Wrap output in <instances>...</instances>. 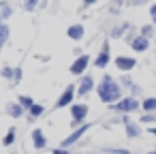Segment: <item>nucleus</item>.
<instances>
[{"label":"nucleus","instance_id":"1","mask_svg":"<svg viewBox=\"0 0 156 154\" xmlns=\"http://www.w3.org/2000/svg\"><path fill=\"white\" fill-rule=\"evenodd\" d=\"M96 96H98V101L101 103H105V105H113V103H118L120 98H124V90H122V86H120V81L113 77V75H109V73H105L103 77H101V81L96 84Z\"/></svg>","mask_w":156,"mask_h":154},{"label":"nucleus","instance_id":"2","mask_svg":"<svg viewBox=\"0 0 156 154\" xmlns=\"http://www.w3.org/2000/svg\"><path fill=\"white\" fill-rule=\"evenodd\" d=\"M109 109L111 111H115L118 116H130V113H135V111H139L141 109V98H137V96H124V98H120L118 103H113V105H109Z\"/></svg>","mask_w":156,"mask_h":154},{"label":"nucleus","instance_id":"3","mask_svg":"<svg viewBox=\"0 0 156 154\" xmlns=\"http://www.w3.org/2000/svg\"><path fill=\"white\" fill-rule=\"evenodd\" d=\"M69 111H71V126L77 128V126L86 124V118L90 113V105L88 103H73L69 107Z\"/></svg>","mask_w":156,"mask_h":154},{"label":"nucleus","instance_id":"4","mask_svg":"<svg viewBox=\"0 0 156 154\" xmlns=\"http://www.w3.org/2000/svg\"><path fill=\"white\" fill-rule=\"evenodd\" d=\"M111 62H113V58H111V45H109V39H105L103 45H101V52L92 58V66L101 71V69H107Z\"/></svg>","mask_w":156,"mask_h":154},{"label":"nucleus","instance_id":"5","mask_svg":"<svg viewBox=\"0 0 156 154\" xmlns=\"http://www.w3.org/2000/svg\"><path fill=\"white\" fill-rule=\"evenodd\" d=\"M92 126H94L92 122H86V124H81V126H77V128H73V133L60 141V148H66V150H69V148H73L75 143H79V141H81V137H86V135H88V131H90Z\"/></svg>","mask_w":156,"mask_h":154},{"label":"nucleus","instance_id":"6","mask_svg":"<svg viewBox=\"0 0 156 154\" xmlns=\"http://www.w3.org/2000/svg\"><path fill=\"white\" fill-rule=\"evenodd\" d=\"M90 64H92V58H90V54H86V52H83L81 56H77V58L71 62L69 71H71V75H75V77H83V75L88 73Z\"/></svg>","mask_w":156,"mask_h":154},{"label":"nucleus","instance_id":"7","mask_svg":"<svg viewBox=\"0 0 156 154\" xmlns=\"http://www.w3.org/2000/svg\"><path fill=\"white\" fill-rule=\"evenodd\" d=\"M75 96H77V84H66V88L62 90V94L58 96V101L54 103V109H64V107H71L75 103Z\"/></svg>","mask_w":156,"mask_h":154},{"label":"nucleus","instance_id":"8","mask_svg":"<svg viewBox=\"0 0 156 154\" xmlns=\"http://www.w3.org/2000/svg\"><path fill=\"white\" fill-rule=\"evenodd\" d=\"M137 58L135 56H128V54H120V56H115L113 58V66L120 71V73H130V71H135L137 69Z\"/></svg>","mask_w":156,"mask_h":154},{"label":"nucleus","instance_id":"9","mask_svg":"<svg viewBox=\"0 0 156 154\" xmlns=\"http://www.w3.org/2000/svg\"><path fill=\"white\" fill-rule=\"evenodd\" d=\"M122 124H124V133H126V137H128V139H141L143 128H141V124H139V122L130 120V116H122Z\"/></svg>","mask_w":156,"mask_h":154},{"label":"nucleus","instance_id":"10","mask_svg":"<svg viewBox=\"0 0 156 154\" xmlns=\"http://www.w3.org/2000/svg\"><path fill=\"white\" fill-rule=\"evenodd\" d=\"M96 90V81H94V77L90 75V73H86L83 77H79V84H77V96H81V98H86L90 92H94Z\"/></svg>","mask_w":156,"mask_h":154},{"label":"nucleus","instance_id":"11","mask_svg":"<svg viewBox=\"0 0 156 154\" xmlns=\"http://www.w3.org/2000/svg\"><path fill=\"white\" fill-rule=\"evenodd\" d=\"M30 143H32V148L34 150H45L47 148V137H45V131L43 128H32V133H30Z\"/></svg>","mask_w":156,"mask_h":154},{"label":"nucleus","instance_id":"12","mask_svg":"<svg viewBox=\"0 0 156 154\" xmlns=\"http://www.w3.org/2000/svg\"><path fill=\"white\" fill-rule=\"evenodd\" d=\"M83 37H86V26H83L81 22L71 24V26L66 28V39H71V41L79 43V41H83Z\"/></svg>","mask_w":156,"mask_h":154},{"label":"nucleus","instance_id":"13","mask_svg":"<svg viewBox=\"0 0 156 154\" xmlns=\"http://www.w3.org/2000/svg\"><path fill=\"white\" fill-rule=\"evenodd\" d=\"M128 45H130V49H133L135 54H145V52L150 49V39H145V37H141V34H135V37L128 41Z\"/></svg>","mask_w":156,"mask_h":154},{"label":"nucleus","instance_id":"14","mask_svg":"<svg viewBox=\"0 0 156 154\" xmlns=\"http://www.w3.org/2000/svg\"><path fill=\"white\" fill-rule=\"evenodd\" d=\"M5 111H7V116H9V118H13V120H20V118H24V116L28 113V111H26L17 101L7 103V105H5Z\"/></svg>","mask_w":156,"mask_h":154},{"label":"nucleus","instance_id":"15","mask_svg":"<svg viewBox=\"0 0 156 154\" xmlns=\"http://www.w3.org/2000/svg\"><path fill=\"white\" fill-rule=\"evenodd\" d=\"M130 28H133V24H130V22H124V24H120V26H111L107 37H109V39H122V37H124V32H126V30H130Z\"/></svg>","mask_w":156,"mask_h":154},{"label":"nucleus","instance_id":"16","mask_svg":"<svg viewBox=\"0 0 156 154\" xmlns=\"http://www.w3.org/2000/svg\"><path fill=\"white\" fill-rule=\"evenodd\" d=\"M45 111H47V109H45V105H41V103H34V105L28 109V113H26V116H28V120L32 122V120H39L41 116H45Z\"/></svg>","mask_w":156,"mask_h":154},{"label":"nucleus","instance_id":"17","mask_svg":"<svg viewBox=\"0 0 156 154\" xmlns=\"http://www.w3.org/2000/svg\"><path fill=\"white\" fill-rule=\"evenodd\" d=\"M141 111L143 113H156V96H143L141 98Z\"/></svg>","mask_w":156,"mask_h":154},{"label":"nucleus","instance_id":"18","mask_svg":"<svg viewBox=\"0 0 156 154\" xmlns=\"http://www.w3.org/2000/svg\"><path fill=\"white\" fill-rule=\"evenodd\" d=\"M15 139H17V128H15V126H9L7 135L2 137V145H5V148H11V145L15 143Z\"/></svg>","mask_w":156,"mask_h":154},{"label":"nucleus","instance_id":"19","mask_svg":"<svg viewBox=\"0 0 156 154\" xmlns=\"http://www.w3.org/2000/svg\"><path fill=\"white\" fill-rule=\"evenodd\" d=\"M9 39H11V28H9V24L5 22L2 26H0V49L9 43Z\"/></svg>","mask_w":156,"mask_h":154},{"label":"nucleus","instance_id":"20","mask_svg":"<svg viewBox=\"0 0 156 154\" xmlns=\"http://www.w3.org/2000/svg\"><path fill=\"white\" fill-rule=\"evenodd\" d=\"M0 77H2V79H7L9 84H13V77H15V66L5 64L2 69H0Z\"/></svg>","mask_w":156,"mask_h":154},{"label":"nucleus","instance_id":"21","mask_svg":"<svg viewBox=\"0 0 156 154\" xmlns=\"http://www.w3.org/2000/svg\"><path fill=\"white\" fill-rule=\"evenodd\" d=\"M139 34L145 37V39H154V37H156V28H154L152 24H143V26L139 28Z\"/></svg>","mask_w":156,"mask_h":154},{"label":"nucleus","instance_id":"22","mask_svg":"<svg viewBox=\"0 0 156 154\" xmlns=\"http://www.w3.org/2000/svg\"><path fill=\"white\" fill-rule=\"evenodd\" d=\"M0 17H2V22H7L9 17H13V7L9 2H5V0H2V5H0Z\"/></svg>","mask_w":156,"mask_h":154},{"label":"nucleus","instance_id":"23","mask_svg":"<svg viewBox=\"0 0 156 154\" xmlns=\"http://www.w3.org/2000/svg\"><path fill=\"white\" fill-rule=\"evenodd\" d=\"M17 103H20V105H22V107L28 111V109H30V107H32L37 101H34L32 96H28V94H20V96H17Z\"/></svg>","mask_w":156,"mask_h":154},{"label":"nucleus","instance_id":"24","mask_svg":"<svg viewBox=\"0 0 156 154\" xmlns=\"http://www.w3.org/2000/svg\"><path fill=\"white\" fill-rule=\"evenodd\" d=\"M41 2L43 0H24V11H28V13H32V11H37L39 7H41Z\"/></svg>","mask_w":156,"mask_h":154},{"label":"nucleus","instance_id":"25","mask_svg":"<svg viewBox=\"0 0 156 154\" xmlns=\"http://www.w3.org/2000/svg\"><path fill=\"white\" fill-rule=\"evenodd\" d=\"M139 124H150V126H156V113H141V118L137 120Z\"/></svg>","mask_w":156,"mask_h":154},{"label":"nucleus","instance_id":"26","mask_svg":"<svg viewBox=\"0 0 156 154\" xmlns=\"http://www.w3.org/2000/svg\"><path fill=\"white\" fill-rule=\"evenodd\" d=\"M103 154H133L126 148H103Z\"/></svg>","mask_w":156,"mask_h":154},{"label":"nucleus","instance_id":"27","mask_svg":"<svg viewBox=\"0 0 156 154\" xmlns=\"http://www.w3.org/2000/svg\"><path fill=\"white\" fill-rule=\"evenodd\" d=\"M22 77H24L22 66H15V77H13V84H11V86H20V84H22Z\"/></svg>","mask_w":156,"mask_h":154},{"label":"nucleus","instance_id":"28","mask_svg":"<svg viewBox=\"0 0 156 154\" xmlns=\"http://www.w3.org/2000/svg\"><path fill=\"white\" fill-rule=\"evenodd\" d=\"M141 94H143V88L135 81V84H133V88H130V96H137V98H139Z\"/></svg>","mask_w":156,"mask_h":154},{"label":"nucleus","instance_id":"29","mask_svg":"<svg viewBox=\"0 0 156 154\" xmlns=\"http://www.w3.org/2000/svg\"><path fill=\"white\" fill-rule=\"evenodd\" d=\"M150 24L156 28V2L150 5Z\"/></svg>","mask_w":156,"mask_h":154},{"label":"nucleus","instance_id":"30","mask_svg":"<svg viewBox=\"0 0 156 154\" xmlns=\"http://www.w3.org/2000/svg\"><path fill=\"white\" fill-rule=\"evenodd\" d=\"M147 0H126V7H145Z\"/></svg>","mask_w":156,"mask_h":154},{"label":"nucleus","instance_id":"31","mask_svg":"<svg viewBox=\"0 0 156 154\" xmlns=\"http://www.w3.org/2000/svg\"><path fill=\"white\" fill-rule=\"evenodd\" d=\"M96 2H98V0H81V7H79V9H81V11H88V9L94 7Z\"/></svg>","mask_w":156,"mask_h":154},{"label":"nucleus","instance_id":"32","mask_svg":"<svg viewBox=\"0 0 156 154\" xmlns=\"http://www.w3.org/2000/svg\"><path fill=\"white\" fill-rule=\"evenodd\" d=\"M51 154H71V152H69L66 148H60V145H58V148H54V150H51Z\"/></svg>","mask_w":156,"mask_h":154},{"label":"nucleus","instance_id":"33","mask_svg":"<svg viewBox=\"0 0 156 154\" xmlns=\"http://www.w3.org/2000/svg\"><path fill=\"white\" fill-rule=\"evenodd\" d=\"M147 133H150V135H156V126H150V128H147Z\"/></svg>","mask_w":156,"mask_h":154},{"label":"nucleus","instance_id":"34","mask_svg":"<svg viewBox=\"0 0 156 154\" xmlns=\"http://www.w3.org/2000/svg\"><path fill=\"white\" fill-rule=\"evenodd\" d=\"M147 154H156V150H152V152H147Z\"/></svg>","mask_w":156,"mask_h":154},{"label":"nucleus","instance_id":"35","mask_svg":"<svg viewBox=\"0 0 156 154\" xmlns=\"http://www.w3.org/2000/svg\"><path fill=\"white\" fill-rule=\"evenodd\" d=\"M2 24H5V22H2V17H0V26H2Z\"/></svg>","mask_w":156,"mask_h":154},{"label":"nucleus","instance_id":"36","mask_svg":"<svg viewBox=\"0 0 156 154\" xmlns=\"http://www.w3.org/2000/svg\"><path fill=\"white\" fill-rule=\"evenodd\" d=\"M154 43H156V37H154Z\"/></svg>","mask_w":156,"mask_h":154},{"label":"nucleus","instance_id":"37","mask_svg":"<svg viewBox=\"0 0 156 154\" xmlns=\"http://www.w3.org/2000/svg\"><path fill=\"white\" fill-rule=\"evenodd\" d=\"M0 5H2V0H0Z\"/></svg>","mask_w":156,"mask_h":154},{"label":"nucleus","instance_id":"38","mask_svg":"<svg viewBox=\"0 0 156 154\" xmlns=\"http://www.w3.org/2000/svg\"><path fill=\"white\" fill-rule=\"evenodd\" d=\"M154 75H156V73H154Z\"/></svg>","mask_w":156,"mask_h":154},{"label":"nucleus","instance_id":"39","mask_svg":"<svg viewBox=\"0 0 156 154\" xmlns=\"http://www.w3.org/2000/svg\"><path fill=\"white\" fill-rule=\"evenodd\" d=\"M154 150H156V148H154Z\"/></svg>","mask_w":156,"mask_h":154}]
</instances>
